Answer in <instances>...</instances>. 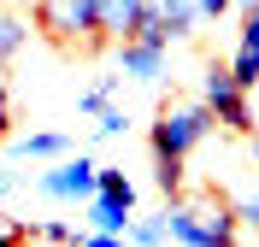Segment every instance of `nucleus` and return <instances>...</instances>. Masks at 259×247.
<instances>
[{"mask_svg":"<svg viewBox=\"0 0 259 247\" xmlns=\"http://www.w3.org/2000/svg\"><path fill=\"white\" fill-rule=\"evenodd\" d=\"M212 112L200 106V100H183V106H165L159 118H153V130H147V147H153V182H159L165 200H183V182H189V153L206 147L212 141Z\"/></svg>","mask_w":259,"mask_h":247,"instance_id":"1","label":"nucleus"},{"mask_svg":"<svg viewBox=\"0 0 259 247\" xmlns=\"http://www.w3.org/2000/svg\"><path fill=\"white\" fill-rule=\"evenodd\" d=\"M165 235L177 247H236L242 235V218L230 200H171L165 206Z\"/></svg>","mask_w":259,"mask_h":247,"instance_id":"2","label":"nucleus"},{"mask_svg":"<svg viewBox=\"0 0 259 247\" xmlns=\"http://www.w3.org/2000/svg\"><path fill=\"white\" fill-rule=\"evenodd\" d=\"M35 30H48L59 47H95V41H106L100 0H35Z\"/></svg>","mask_w":259,"mask_h":247,"instance_id":"3","label":"nucleus"},{"mask_svg":"<svg viewBox=\"0 0 259 247\" xmlns=\"http://www.w3.org/2000/svg\"><path fill=\"white\" fill-rule=\"evenodd\" d=\"M200 106L212 112L218 130L253 135V106H247V88L230 77V65H206V71H200Z\"/></svg>","mask_w":259,"mask_h":247,"instance_id":"4","label":"nucleus"},{"mask_svg":"<svg viewBox=\"0 0 259 247\" xmlns=\"http://www.w3.org/2000/svg\"><path fill=\"white\" fill-rule=\"evenodd\" d=\"M165 65H171V35H165L153 18H147L130 41H118V77L153 88V82H165Z\"/></svg>","mask_w":259,"mask_h":247,"instance_id":"5","label":"nucleus"},{"mask_svg":"<svg viewBox=\"0 0 259 247\" xmlns=\"http://www.w3.org/2000/svg\"><path fill=\"white\" fill-rule=\"evenodd\" d=\"M95 171H100V165L89 159V153H65V159H53V171L35 177V188H41L48 200H71V206H82V200L95 194Z\"/></svg>","mask_w":259,"mask_h":247,"instance_id":"6","label":"nucleus"},{"mask_svg":"<svg viewBox=\"0 0 259 247\" xmlns=\"http://www.w3.org/2000/svg\"><path fill=\"white\" fill-rule=\"evenodd\" d=\"M82 212H89V230L95 235H124L130 218H136V182L130 188H95L82 200Z\"/></svg>","mask_w":259,"mask_h":247,"instance_id":"7","label":"nucleus"},{"mask_svg":"<svg viewBox=\"0 0 259 247\" xmlns=\"http://www.w3.org/2000/svg\"><path fill=\"white\" fill-rule=\"evenodd\" d=\"M230 77L242 82V88H259V6L242 12V30H236V47H230Z\"/></svg>","mask_w":259,"mask_h":247,"instance_id":"8","label":"nucleus"},{"mask_svg":"<svg viewBox=\"0 0 259 247\" xmlns=\"http://www.w3.org/2000/svg\"><path fill=\"white\" fill-rule=\"evenodd\" d=\"M147 6L153 0H100V30H106V41H130L147 24Z\"/></svg>","mask_w":259,"mask_h":247,"instance_id":"9","label":"nucleus"},{"mask_svg":"<svg viewBox=\"0 0 259 247\" xmlns=\"http://www.w3.org/2000/svg\"><path fill=\"white\" fill-rule=\"evenodd\" d=\"M147 18H153V24L171 35V41H183V35H194V30H200V12H194V0H153V6H147Z\"/></svg>","mask_w":259,"mask_h":247,"instance_id":"10","label":"nucleus"},{"mask_svg":"<svg viewBox=\"0 0 259 247\" xmlns=\"http://www.w3.org/2000/svg\"><path fill=\"white\" fill-rule=\"evenodd\" d=\"M12 153L18 159H65V153H71V135L65 130H30V135H12Z\"/></svg>","mask_w":259,"mask_h":247,"instance_id":"11","label":"nucleus"},{"mask_svg":"<svg viewBox=\"0 0 259 247\" xmlns=\"http://www.w3.org/2000/svg\"><path fill=\"white\" fill-rule=\"evenodd\" d=\"M130 247H165L171 235H165V212H136L130 218V230H124Z\"/></svg>","mask_w":259,"mask_h":247,"instance_id":"12","label":"nucleus"},{"mask_svg":"<svg viewBox=\"0 0 259 247\" xmlns=\"http://www.w3.org/2000/svg\"><path fill=\"white\" fill-rule=\"evenodd\" d=\"M24 47H30V18L0 12V65H12V59H18Z\"/></svg>","mask_w":259,"mask_h":247,"instance_id":"13","label":"nucleus"},{"mask_svg":"<svg viewBox=\"0 0 259 247\" xmlns=\"http://www.w3.org/2000/svg\"><path fill=\"white\" fill-rule=\"evenodd\" d=\"M118 82H124V77H100V82H89V88L77 94V112L95 118V112H106V106H118Z\"/></svg>","mask_w":259,"mask_h":247,"instance_id":"14","label":"nucleus"},{"mask_svg":"<svg viewBox=\"0 0 259 247\" xmlns=\"http://www.w3.org/2000/svg\"><path fill=\"white\" fill-rule=\"evenodd\" d=\"M30 241H41V247H77V230H71L65 218H41V224H30Z\"/></svg>","mask_w":259,"mask_h":247,"instance_id":"15","label":"nucleus"},{"mask_svg":"<svg viewBox=\"0 0 259 247\" xmlns=\"http://www.w3.org/2000/svg\"><path fill=\"white\" fill-rule=\"evenodd\" d=\"M230 206H236V218H242L247 230H259V171H253V182H247V188L230 200Z\"/></svg>","mask_w":259,"mask_h":247,"instance_id":"16","label":"nucleus"},{"mask_svg":"<svg viewBox=\"0 0 259 247\" xmlns=\"http://www.w3.org/2000/svg\"><path fill=\"white\" fill-rule=\"evenodd\" d=\"M130 130V118H124V106H106V112H95V135L100 141H118V135Z\"/></svg>","mask_w":259,"mask_h":247,"instance_id":"17","label":"nucleus"},{"mask_svg":"<svg viewBox=\"0 0 259 247\" xmlns=\"http://www.w3.org/2000/svg\"><path fill=\"white\" fill-rule=\"evenodd\" d=\"M194 12H200V24H212V18L236 12V0H194Z\"/></svg>","mask_w":259,"mask_h":247,"instance_id":"18","label":"nucleus"},{"mask_svg":"<svg viewBox=\"0 0 259 247\" xmlns=\"http://www.w3.org/2000/svg\"><path fill=\"white\" fill-rule=\"evenodd\" d=\"M77 247H130V241H124V235H95V230H89V235H77Z\"/></svg>","mask_w":259,"mask_h":247,"instance_id":"19","label":"nucleus"},{"mask_svg":"<svg viewBox=\"0 0 259 247\" xmlns=\"http://www.w3.org/2000/svg\"><path fill=\"white\" fill-rule=\"evenodd\" d=\"M0 141H12V94L0 88Z\"/></svg>","mask_w":259,"mask_h":247,"instance_id":"20","label":"nucleus"},{"mask_svg":"<svg viewBox=\"0 0 259 247\" xmlns=\"http://www.w3.org/2000/svg\"><path fill=\"white\" fill-rule=\"evenodd\" d=\"M6 200H12V171H0V218H6Z\"/></svg>","mask_w":259,"mask_h":247,"instance_id":"21","label":"nucleus"},{"mask_svg":"<svg viewBox=\"0 0 259 247\" xmlns=\"http://www.w3.org/2000/svg\"><path fill=\"white\" fill-rule=\"evenodd\" d=\"M253 171H259V141H253Z\"/></svg>","mask_w":259,"mask_h":247,"instance_id":"22","label":"nucleus"}]
</instances>
